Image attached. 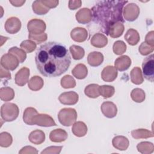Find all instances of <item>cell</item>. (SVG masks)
<instances>
[{
    "instance_id": "6da1fadb",
    "label": "cell",
    "mask_w": 154,
    "mask_h": 154,
    "mask_svg": "<svg viewBox=\"0 0 154 154\" xmlns=\"http://www.w3.org/2000/svg\"><path fill=\"white\" fill-rule=\"evenodd\" d=\"M35 63L42 75L53 78L61 75L68 70L71 57L65 46L58 42H49L37 49Z\"/></svg>"
},
{
    "instance_id": "7a4b0ae2",
    "label": "cell",
    "mask_w": 154,
    "mask_h": 154,
    "mask_svg": "<svg viewBox=\"0 0 154 154\" xmlns=\"http://www.w3.org/2000/svg\"><path fill=\"white\" fill-rule=\"evenodd\" d=\"M127 1H100L92 8L93 20L101 26L102 30L108 35L110 27L117 22H123L122 10Z\"/></svg>"
},
{
    "instance_id": "3957f363",
    "label": "cell",
    "mask_w": 154,
    "mask_h": 154,
    "mask_svg": "<svg viewBox=\"0 0 154 154\" xmlns=\"http://www.w3.org/2000/svg\"><path fill=\"white\" fill-rule=\"evenodd\" d=\"M60 123L65 126H71L77 119V113L73 108H63L60 110L58 114Z\"/></svg>"
},
{
    "instance_id": "277c9868",
    "label": "cell",
    "mask_w": 154,
    "mask_h": 154,
    "mask_svg": "<svg viewBox=\"0 0 154 154\" xmlns=\"http://www.w3.org/2000/svg\"><path fill=\"white\" fill-rule=\"evenodd\" d=\"M1 117L4 121L11 122L17 117L19 114V108L14 103H4L1 106Z\"/></svg>"
},
{
    "instance_id": "5b68a950",
    "label": "cell",
    "mask_w": 154,
    "mask_h": 154,
    "mask_svg": "<svg viewBox=\"0 0 154 154\" xmlns=\"http://www.w3.org/2000/svg\"><path fill=\"white\" fill-rule=\"evenodd\" d=\"M143 74L147 81L153 82L154 79V56L151 54L146 57L142 63Z\"/></svg>"
},
{
    "instance_id": "8992f818",
    "label": "cell",
    "mask_w": 154,
    "mask_h": 154,
    "mask_svg": "<svg viewBox=\"0 0 154 154\" xmlns=\"http://www.w3.org/2000/svg\"><path fill=\"white\" fill-rule=\"evenodd\" d=\"M46 29V25L44 21L34 19L31 20L28 23V29L29 34L38 35L42 34Z\"/></svg>"
},
{
    "instance_id": "52a82bcc",
    "label": "cell",
    "mask_w": 154,
    "mask_h": 154,
    "mask_svg": "<svg viewBox=\"0 0 154 154\" xmlns=\"http://www.w3.org/2000/svg\"><path fill=\"white\" fill-rule=\"evenodd\" d=\"M19 61L17 57H15L11 54H7L4 55L1 60V65L5 69L13 70L18 66Z\"/></svg>"
},
{
    "instance_id": "ba28073f",
    "label": "cell",
    "mask_w": 154,
    "mask_h": 154,
    "mask_svg": "<svg viewBox=\"0 0 154 154\" xmlns=\"http://www.w3.org/2000/svg\"><path fill=\"white\" fill-rule=\"evenodd\" d=\"M21 27L20 20L16 17L8 18L5 23V29L10 34H15L17 32Z\"/></svg>"
},
{
    "instance_id": "9c48e42d",
    "label": "cell",
    "mask_w": 154,
    "mask_h": 154,
    "mask_svg": "<svg viewBox=\"0 0 154 154\" xmlns=\"http://www.w3.org/2000/svg\"><path fill=\"white\" fill-rule=\"evenodd\" d=\"M60 102L65 105H74L78 100V94L74 91L65 92L60 94Z\"/></svg>"
},
{
    "instance_id": "30bf717a",
    "label": "cell",
    "mask_w": 154,
    "mask_h": 154,
    "mask_svg": "<svg viewBox=\"0 0 154 154\" xmlns=\"http://www.w3.org/2000/svg\"><path fill=\"white\" fill-rule=\"evenodd\" d=\"M100 108L102 113L108 118H112L117 114V107L112 102H105L102 104Z\"/></svg>"
},
{
    "instance_id": "8fae6325",
    "label": "cell",
    "mask_w": 154,
    "mask_h": 154,
    "mask_svg": "<svg viewBox=\"0 0 154 154\" xmlns=\"http://www.w3.org/2000/svg\"><path fill=\"white\" fill-rule=\"evenodd\" d=\"M29 75V70L23 67L19 70L15 75V82L19 86H23L28 82Z\"/></svg>"
},
{
    "instance_id": "7c38bea8",
    "label": "cell",
    "mask_w": 154,
    "mask_h": 154,
    "mask_svg": "<svg viewBox=\"0 0 154 154\" xmlns=\"http://www.w3.org/2000/svg\"><path fill=\"white\" fill-rule=\"evenodd\" d=\"M102 78L103 81L107 82L113 81L117 76L116 69L112 66L105 67L102 72Z\"/></svg>"
},
{
    "instance_id": "4fadbf2b",
    "label": "cell",
    "mask_w": 154,
    "mask_h": 154,
    "mask_svg": "<svg viewBox=\"0 0 154 154\" xmlns=\"http://www.w3.org/2000/svg\"><path fill=\"white\" fill-rule=\"evenodd\" d=\"M76 20L81 23H87L91 20V10L87 8H84L79 10L76 14Z\"/></svg>"
},
{
    "instance_id": "5bb4252c",
    "label": "cell",
    "mask_w": 154,
    "mask_h": 154,
    "mask_svg": "<svg viewBox=\"0 0 154 154\" xmlns=\"http://www.w3.org/2000/svg\"><path fill=\"white\" fill-rule=\"evenodd\" d=\"M131 64V60L127 55L119 57L115 61V66L120 71L127 70Z\"/></svg>"
},
{
    "instance_id": "9a60e30c",
    "label": "cell",
    "mask_w": 154,
    "mask_h": 154,
    "mask_svg": "<svg viewBox=\"0 0 154 154\" xmlns=\"http://www.w3.org/2000/svg\"><path fill=\"white\" fill-rule=\"evenodd\" d=\"M87 60L88 63L90 66L96 67L100 65L102 63L103 56L100 52H93L88 54Z\"/></svg>"
},
{
    "instance_id": "2e32d148",
    "label": "cell",
    "mask_w": 154,
    "mask_h": 154,
    "mask_svg": "<svg viewBox=\"0 0 154 154\" xmlns=\"http://www.w3.org/2000/svg\"><path fill=\"white\" fill-rule=\"evenodd\" d=\"M108 39L102 34H95L91 38V44L97 48H102L107 45Z\"/></svg>"
},
{
    "instance_id": "e0dca14e",
    "label": "cell",
    "mask_w": 154,
    "mask_h": 154,
    "mask_svg": "<svg viewBox=\"0 0 154 154\" xmlns=\"http://www.w3.org/2000/svg\"><path fill=\"white\" fill-rule=\"evenodd\" d=\"M28 138L31 143L35 144H40L45 141V135L43 131L37 129L31 132Z\"/></svg>"
},
{
    "instance_id": "ac0fdd59",
    "label": "cell",
    "mask_w": 154,
    "mask_h": 154,
    "mask_svg": "<svg viewBox=\"0 0 154 154\" xmlns=\"http://www.w3.org/2000/svg\"><path fill=\"white\" fill-rule=\"evenodd\" d=\"M78 34H75L71 32L70 35L72 39L78 42H84L86 40L87 37V31L86 29L84 28H81V27H77L73 29Z\"/></svg>"
},
{
    "instance_id": "d6986e66",
    "label": "cell",
    "mask_w": 154,
    "mask_h": 154,
    "mask_svg": "<svg viewBox=\"0 0 154 154\" xmlns=\"http://www.w3.org/2000/svg\"><path fill=\"white\" fill-rule=\"evenodd\" d=\"M125 38L130 45L134 46L138 43L140 40V36L136 30L131 28L128 29L126 32V34L125 35Z\"/></svg>"
},
{
    "instance_id": "ffe728a7",
    "label": "cell",
    "mask_w": 154,
    "mask_h": 154,
    "mask_svg": "<svg viewBox=\"0 0 154 154\" xmlns=\"http://www.w3.org/2000/svg\"><path fill=\"white\" fill-rule=\"evenodd\" d=\"M73 76L79 79H82L85 78L87 75V69L83 64H79L76 65L72 70Z\"/></svg>"
},
{
    "instance_id": "44dd1931",
    "label": "cell",
    "mask_w": 154,
    "mask_h": 154,
    "mask_svg": "<svg viewBox=\"0 0 154 154\" xmlns=\"http://www.w3.org/2000/svg\"><path fill=\"white\" fill-rule=\"evenodd\" d=\"M72 131L75 136L81 137L85 135L87 132V128L84 123L78 122L73 125Z\"/></svg>"
},
{
    "instance_id": "7402d4cb",
    "label": "cell",
    "mask_w": 154,
    "mask_h": 154,
    "mask_svg": "<svg viewBox=\"0 0 154 154\" xmlns=\"http://www.w3.org/2000/svg\"><path fill=\"white\" fill-rule=\"evenodd\" d=\"M43 79L38 76L32 77L28 82V87L33 91H37L41 89L43 87Z\"/></svg>"
},
{
    "instance_id": "603a6c76",
    "label": "cell",
    "mask_w": 154,
    "mask_h": 154,
    "mask_svg": "<svg viewBox=\"0 0 154 154\" xmlns=\"http://www.w3.org/2000/svg\"><path fill=\"white\" fill-rule=\"evenodd\" d=\"M32 9L33 11L39 15H42L46 14L48 11H49V9L47 7H46L41 1H35L32 3Z\"/></svg>"
},
{
    "instance_id": "cb8c5ba5",
    "label": "cell",
    "mask_w": 154,
    "mask_h": 154,
    "mask_svg": "<svg viewBox=\"0 0 154 154\" xmlns=\"http://www.w3.org/2000/svg\"><path fill=\"white\" fill-rule=\"evenodd\" d=\"M131 76L132 82L135 84H141L143 82L141 69L138 67H136L132 70Z\"/></svg>"
},
{
    "instance_id": "d4e9b609",
    "label": "cell",
    "mask_w": 154,
    "mask_h": 154,
    "mask_svg": "<svg viewBox=\"0 0 154 154\" xmlns=\"http://www.w3.org/2000/svg\"><path fill=\"white\" fill-rule=\"evenodd\" d=\"M130 13H132V14L134 16V17L137 19L140 13L139 7L135 4L130 3L129 4L127 5L124 9L125 17H126Z\"/></svg>"
},
{
    "instance_id": "484cf974",
    "label": "cell",
    "mask_w": 154,
    "mask_h": 154,
    "mask_svg": "<svg viewBox=\"0 0 154 154\" xmlns=\"http://www.w3.org/2000/svg\"><path fill=\"white\" fill-rule=\"evenodd\" d=\"M116 28L117 29H115L112 26L109 28L108 35L112 38H117L121 36L124 31V26L120 22H117L116 23Z\"/></svg>"
},
{
    "instance_id": "4316f807",
    "label": "cell",
    "mask_w": 154,
    "mask_h": 154,
    "mask_svg": "<svg viewBox=\"0 0 154 154\" xmlns=\"http://www.w3.org/2000/svg\"><path fill=\"white\" fill-rule=\"evenodd\" d=\"M8 53L11 54L13 55H16L17 56V58H18V60H19V57H20V58H19L20 63L23 62L25 60L26 57V55L25 51H23V49H19L17 47L11 48L10 49L8 50Z\"/></svg>"
},
{
    "instance_id": "83f0119b",
    "label": "cell",
    "mask_w": 154,
    "mask_h": 154,
    "mask_svg": "<svg viewBox=\"0 0 154 154\" xmlns=\"http://www.w3.org/2000/svg\"><path fill=\"white\" fill-rule=\"evenodd\" d=\"M20 47L27 53H30L36 48V43L31 40H25L20 44Z\"/></svg>"
},
{
    "instance_id": "f1b7e54d",
    "label": "cell",
    "mask_w": 154,
    "mask_h": 154,
    "mask_svg": "<svg viewBox=\"0 0 154 154\" xmlns=\"http://www.w3.org/2000/svg\"><path fill=\"white\" fill-rule=\"evenodd\" d=\"M121 48H126V46L125 43L122 41H117L114 43L113 45V51L117 55H120L123 54L125 51L120 49Z\"/></svg>"
},
{
    "instance_id": "f546056e",
    "label": "cell",
    "mask_w": 154,
    "mask_h": 154,
    "mask_svg": "<svg viewBox=\"0 0 154 154\" xmlns=\"http://www.w3.org/2000/svg\"><path fill=\"white\" fill-rule=\"evenodd\" d=\"M144 92V91L140 88H135L132 91L131 97L136 102H141L144 100V98L139 96V94Z\"/></svg>"
},
{
    "instance_id": "4dcf8cb0",
    "label": "cell",
    "mask_w": 154,
    "mask_h": 154,
    "mask_svg": "<svg viewBox=\"0 0 154 154\" xmlns=\"http://www.w3.org/2000/svg\"><path fill=\"white\" fill-rule=\"evenodd\" d=\"M82 2L81 1H69V8L71 10H75L81 7Z\"/></svg>"
},
{
    "instance_id": "1f68e13d",
    "label": "cell",
    "mask_w": 154,
    "mask_h": 154,
    "mask_svg": "<svg viewBox=\"0 0 154 154\" xmlns=\"http://www.w3.org/2000/svg\"><path fill=\"white\" fill-rule=\"evenodd\" d=\"M45 3L49 5L47 6V7L49 8H54L57 6L58 4V1H43Z\"/></svg>"
},
{
    "instance_id": "d6a6232c",
    "label": "cell",
    "mask_w": 154,
    "mask_h": 154,
    "mask_svg": "<svg viewBox=\"0 0 154 154\" xmlns=\"http://www.w3.org/2000/svg\"><path fill=\"white\" fill-rule=\"evenodd\" d=\"M9 2L13 4V6L15 7H20L22 6L25 2V1H9Z\"/></svg>"
}]
</instances>
